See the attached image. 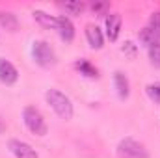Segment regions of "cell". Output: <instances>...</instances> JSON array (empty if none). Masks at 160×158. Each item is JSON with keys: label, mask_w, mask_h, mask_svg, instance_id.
I'll list each match as a JSON object with an SVG mask.
<instances>
[{"label": "cell", "mask_w": 160, "mask_h": 158, "mask_svg": "<svg viewBox=\"0 0 160 158\" xmlns=\"http://www.w3.org/2000/svg\"><path fill=\"white\" fill-rule=\"evenodd\" d=\"M123 52H127L130 58H134V56H136V47H134V43H132V41H127L125 47H123Z\"/></svg>", "instance_id": "20"}, {"label": "cell", "mask_w": 160, "mask_h": 158, "mask_svg": "<svg viewBox=\"0 0 160 158\" xmlns=\"http://www.w3.org/2000/svg\"><path fill=\"white\" fill-rule=\"evenodd\" d=\"M4 130H6V126H4V123H2V121H0V134H2V132H4Z\"/></svg>", "instance_id": "21"}, {"label": "cell", "mask_w": 160, "mask_h": 158, "mask_svg": "<svg viewBox=\"0 0 160 158\" xmlns=\"http://www.w3.org/2000/svg\"><path fill=\"white\" fill-rule=\"evenodd\" d=\"M149 62H151V65L160 67V43L153 45V47L149 48Z\"/></svg>", "instance_id": "17"}, {"label": "cell", "mask_w": 160, "mask_h": 158, "mask_svg": "<svg viewBox=\"0 0 160 158\" xmlns=\"http://www.w3.org/2000/svg\"><path fill=\"white\" fill-rule=\"evenodd\" d=\"M17 80H19V71H17V67H15L11 62L0 58V82L6 84V86H13Z\"/></svg>", "instance_id": "6"}, {"label": "cell", "mask_w": 160, "mask_h": 158, "mask_svg": "<svg viewBox=\"0 0 160 158\" xmlns=\"http://www.w3.org/2000/svg\"><path fill=\"white\" fill-rule=\"evenodd\" d=\"M0 24H2V28L15 32L17 30V17L9 11H0Z\"/></svg>", "instance_id": "14"}, {"label": "cell", "mask_w": 160, "mask_h": 158, "mask_svg": "<svg viewBox=\"0 0 160 158\" xmlns=\"http://www.w3.org/2000/svg\"><path fill=\"white\" fill-rule=\"evenodd\" d=\"M118 156L119 158H149V153L143 147V143L136 141L134 138H125L118 145Z\"/></svg>", "instance_id": "4"}, {"label": "cell", "mask_w": 160, "mask_h": 158, "mask_svg": "<svg viewBox=\"0 0 160 158\" xmlns=\"http://www.w3.org/2000/svg\"><path fill=\"white\" fill-rule=\"evenodd\" d=\"M32 56H34V62L39 65V67H52L56 65V52L54 48L47 43V41H36L34 47H32Z\"/></svg>", "instance_id": "3"}, {"label": "cell", "mask_w": 160, "mask_h": 158, "mask_svg": "<svg viewBox=\"0 0 160 158\" xmlns=\"http://www.w3.org/2000/svg\"><path fill=\"white\" fill-rule=\"evenodd\" d=\"M86 39L89 43V47L95 48V50L102 48V45H104V36H102L101 28L95 26V24H88L86 26Z\"/></svg>", "instance_id": "8"}, {"label": "cell", "mask_w": 160, "mask_h": 158, "mask_svg": "<svg viewBox=\"0 0 160 158\" xmlns=\"http://www.w3.org/2000/svg\"><path fill=\"white\" fill-rule=\"evenodd\" d=\"M149 28L160 37V11H155V13L149 17Z\"/></svg>", "instance_id": "19"}, {"label": "cell", "mask_w": 160, "mask_h": 158, "mask_svg": "<svg viewBox=\"0 0 160 158\" xmlns=\"http://www.w3.org/2000/svg\"><path fill=\"white\" fill-rule=\"evenodd\" d=\"M145 91H147V95H149V99L153 102L160 104V84H149L145 87Z\"/></svg>", "instance_id": "16"}, {"label": "cell", "mask_w": 160, "mask_h": 158, "mask_svg": "<svg viewBox=\"0 0 160 158\" xmlns=\"http://www.w3.org/2000/svg\"><path fill=\"white\" fill-rule=\"evenodd\" d=\"M121 32V17L118 13H110L106 17V36L110 41H116Z\"/></svg>", "instance_id": "9"}, {"label": "cell", "mask_w": 160, "mask_h": 158, "mask_svg": "<svg viewBox=\"0 0 160 158\" xmlns=\"http://www.w3.org/2000/svg\"><path fill=\"white\" fill-rule=\"evenodd\" d=\"M114 84H116V89H118L119 99H127L130 95V84H128V78H127L125 73L116 71L114 73Z\"/></svg>", "instance_id": "10"}, {"label": "cell", "mask_w": 160, "mask_h": 158, "mask_svg": "<svg viewBox=\"0 0 160 158\" xmlns=\"http://www.w3.org/2000/svg\"><path fill=\"white\" fill-rule=\"evenodd\" d=\"M34 19L39 22L41 26H45V28H52V30L58 28V17H52V15L41 11V9H36L34 11Z\"/></svg>", "instance_id": "11"}, {"label": "cell", "mask_w": 160, "mask_h": 158, "mask_svg": "<svg viewBox=\"0 0 160 158\" xmlns=\"http://www.w3.org/2000/svg\"><path fill=\"white\" fill-rule=\"evenodd\" d=\"M22 121L26 125V128L36 134V136H45L47 134V123H45V117L36 106H26L22 110Z\"/></svg>", "instance_id": "2"}, {"label": "cell", "mask_w": 160, "mask_h": 158, "mask_svg": "<svg viewBox=\"0 0 160 158\" xmlns=\"http://www.w3.org/2000/svg\"><path fill=\"white\" fill-rule=\"evenodd\" d=\"M56 30H58L60 37L65 41V43H71V41L75 39V26H73V22H71L69 17L60 15L58 17V28Z\"/></svg>", "instance_id": "7"}, {"label": "cell", "mask_w": 160, "mask_h": 158, "mask_svg": "<svg viewBox=\"0 0 160 158\" xmlns=\"http://www.w3.org/2000/svg\"><path fill=\"white\" fill-rule=\"evenodd\" d=\"M45 99H47V102L50 104V108L60 116L62 119H71L73 117V102H71V99L65 95V93H62L60 89H48L47 93H45Z\"/></svg>", "instance_id": "1"}, {"label": "cell", "mask_w": 160, "mask_h": 158, "mask_svg": "<svg viewBox=\"0 0 160 158\" xmlns=\"http://www.w3.org/2000/svg\"><path fill=\"white\" fill-rule=\"evenodd\" d=\"M140 43L143 45V47H147V48H151L153 45H157L158 43V36L149 28V26H145L142 32H140Z\"/></svg>", "instance_id": "13"}, {"label": "cell", "mask_w": 160, "mask_h": 158, "mask_svg": "<svg viewBox=\"0 0 160 158\" xmlns=\"http://www.w3.org/2000/svg\"><path fill=\"white\" fill-rule=\"evenodd\" d=\"M75 69L80 71V75H84V77H88V78H97V77H99V71H97L88 60H78V62L75 63Z\"/></svg>", "instance_id": "12"}, {"label": "cell", "mask_w": 160, "mask_h": 158, "mask_svg": "<svg viewBox=\"0 0 160 158\" xmlns=\"http://www.w3.org/2000/svg\"><path fill=\"white\" fill-rule=\"evenodd\" d=\"M9 151L13 153L15 158H39L38 153L32 149V145H28L26 141H21V140H9L8 143Z\"/></svg>", "instance_id": "5"}, {"label": "cell", "mask_w": 160, "mask_h": 158, "mask_svg": "<svg viewBox=\"0 0 160 158\" xmlns=\"http://www.w3.org/2000/svg\"><path fill=\"white\" fill-rule=\"evenodd\" d=\"M63 9H65L69 15H80V13L86 9V4H84V2H80V0L65 2V4H63Z\"/></svg>", "instance_id": "15"}, {"label": "cell", "mask_w": 160, "mask_h": 158, "mask_svg": "<svg viewBox=\"0 0 160 158\" xmlns=\"http://www.w3.org/2000/svg\"><path fill=\"white\" fill-rule=\"evenodd\" d=\"M89 7H91V11H93L95 15H104V13L110 9V4H108V2H91Z\"/></svg>", "instance_id": "18"}]
</instances>
